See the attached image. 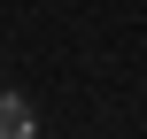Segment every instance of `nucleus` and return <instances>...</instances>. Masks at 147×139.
<instances>
[{"label": "nucleus", "instance_id": "nucleus-1", "mask_svg": "<svg viewBox=\"0 0 147 139\" xmlns=\"http://www.w3.org/2000/svg\"><path fill=\"white\" fill-rule=\"evenodd\" d=\"M0 139H39V116L23 93H0Z\"/></svg>", "mask_w": 147, "mask_h": 139}]
</instances>
